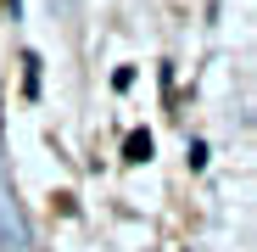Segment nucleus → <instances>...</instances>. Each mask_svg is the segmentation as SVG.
<instances>
[{
	"label": "nucleus",
	"mask_w": 257,
	"mask_h": 252,
	"mask_svg": "<svg viewBox=\"0 0 257 252\" xmlns=\"http://www.w3.org/2000/svg\"><path fill=\"white\" fill-rule=\"evenodd\" d=\"M123 157H128V162H146V157H151V135H146V129H140V135H128Z\"/></svg>",
	"instance_id": "obj_1"
}]
</instances>
